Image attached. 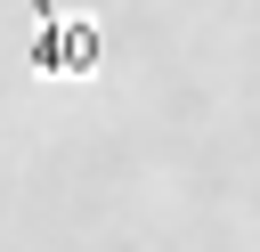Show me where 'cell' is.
Listing matches in <instances>:
<instances>
[{
  "label": "cell",
  "instance_id": "obj_1",
  "mask_svg": "<svg viewBox=\"0 0 260 252\" xmlns=\"http://www.w3.org/2000/svg\"><path fill=\"white\" fill-rule=\"evenodd\" d=\"M98 24L89 16H65L57 0H32V65L49 73V81H81V73H98Z\"/></svg>",
  "mask_w": 260,
  "mask_h": 252
}]
</instances>
